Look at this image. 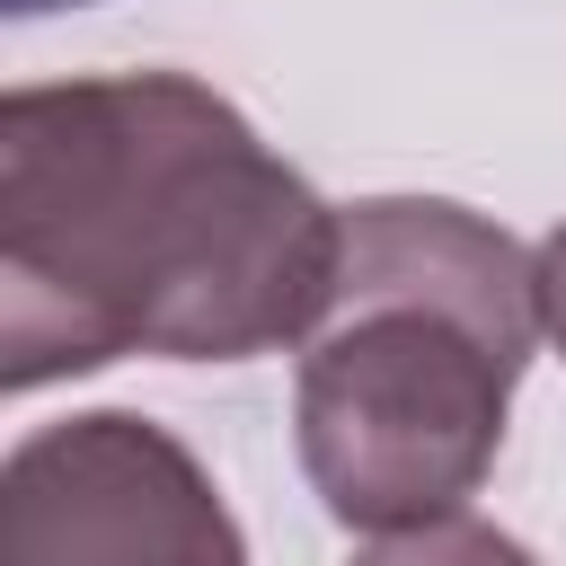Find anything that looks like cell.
Listing matches in <instances>:
<instances>
[{
  "label": "cell",
  "instance_id": "6da1fadb",
  "mask_svg": "<svg viewBox=\"0 0 566 566\" xmlns=\"http://www.w3.org/2000/svg\"><path fill=\"white\" fill-rule=\"evenodd\" d=\"M345 212L186 71L0 97V380L124 354L248 363L327 310Z\"/></svg>",
  "mask_w": 566,
  "mask_h": 566
},
{
  "label": "cell",
  "instance_id": "7a4b0ae2",
  "mask_svg": "<svg viewBox=\"0 0 566 566\" xmlns=\"http://www.w3.org/2000/svg\"><path fill=\"white\" fill-rule=\"evenodd\" d=\"M539 336V256L513 230L442 195L354 203L292 389L327 522L371 548H433L478 504Z\"/></svg>",
  "mask_w": 566,
  "mask_h": 566
},
{
  "label": "cell",
  "instance_id": "3957f363",
  "mask_svg": "<svg viewBox=\"0 0 566 566\" xmlns=\"http://www.w3.org/2000/svg\"><path fill=\"white\" fill-rule=\"evenodd\" d=\"M0 548L18 566L71 557H168V566H239L248 539L221 513L212 478L150 416H71L9 451L0 469Z\"/></svg>",
  "mask_w": 566,
  "mask_h": 566
},
{
  "label": "cell",
  "instance_id": "277c9868",
  "mask_svg": "<svg viewBox=\"0 0 566 566\" xmlns=\"http://www.w3.org/2000/svg\"><path fill=\"white\" fill-rule=\"evenodd\" d=\"M539 318H548V345L566 354V221L539 239Z\"/></svg>",
  "mask_w": 566,
  "mask_h": 566
},
{
  "label": "cell",
  "instance_id": "5b68a950",
  "mask_svg": "<svg viewBox=\"0 0 566 566\" xmlns=\"http://www.w3.org/2000/svg\"><path fill=\"white\" fill-rule=\"evenodd\" d=\"M9 18H44V9H80V0H0Z\"/></svg>",
  "mask_w": 566,
  "mask_h": 566
}]
</instances>
